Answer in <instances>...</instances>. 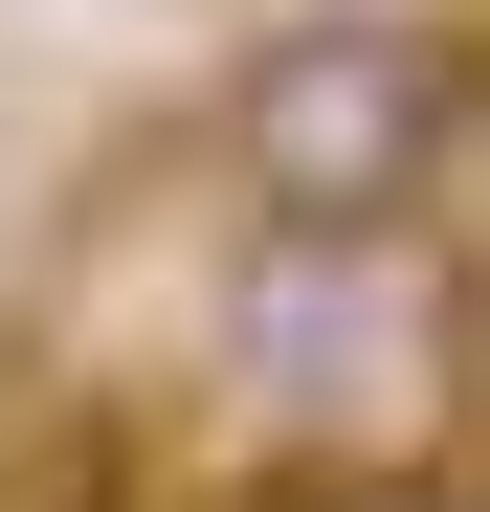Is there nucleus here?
I'll use <instances>...</instances> for the list:
<instances>
[{
	"label": "nucleus",
	"mask_w": 490,
	"mask_h": 512,
	"mask_svg": "<svg viewBox=\"0 0 490 512\" xmlns=\"http://www.w3.org/2000/svg\"><path fill=\"white\" fill-rule=\"evenodd\" d=\"M201 334H223L245 401L335 423V446L446 423V379H468V223H245Z\"/></svg>",
	"instance_id": "2"
},
{
	"label": "nucleus",
	"mask_w": 490,
	"mask_h": 512,
	"mask_svg": "<svg viewBox=\"0 0 490 512\" xmlns=\"http://www.w3.org/2000/svg\"><path fill=\"white\" fill-rule=\"evenodd\" d=\"M268 512H468V468L446 446H335V468H290Z\"/></svg>",
	"instance_id": "3"
},
{
	"label": "nucleus",
	"mask_w": 490,
	"mask_h": 512,
	"mask_svg": "<svg viewBox=\"0 0 490 512\" xmlns=\"http://www.w3.org/2000/svg\"><path fill=\"white\" fill-rule=\"evenodd\" d=\"M201 156H223L245 223H468L490 67H468L446 0H290L201 90Z\"/></svg>",
	"instance_id": "1"
}]
</instances>
